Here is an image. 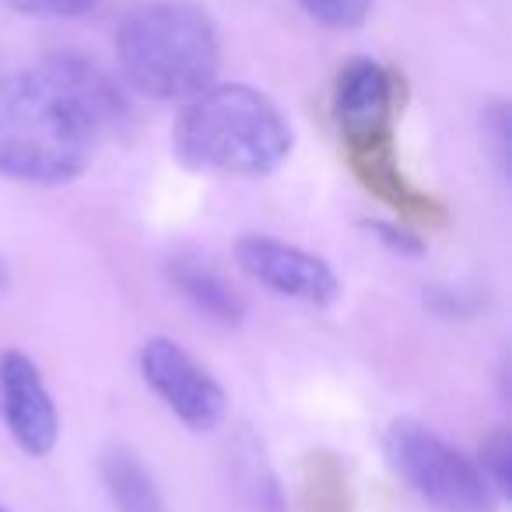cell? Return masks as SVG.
<instances>
[{
  "mask_svg": "<svg viewBox=\"0 0 512 512\" xmlns=\"http://www.w3.org/2000/svg\"><path fill=\"white\" fill-rule=\"evenodd\" d=\"M130 106L113 78L81 53L0 74V176L60 186L92 165L102 137L127 127Z\"/></svg>",
  "mask_w": 512,
  "mask_h": 512,
  "instance_id": "cell-1",
  "label": "cell"
},
{
  "mask_svg": "<svg viewBox=\"0 0 512 512\" xmlns=\"http://www.w3.org/2000/svg\"><path fill=\"white\" fill-rule=\"evenodd\" d=\"M292 144V123L281 106L249 85H207L186 99L172 127L179 162L214 176H271L288 162Z\"/></svg>",
  "mask_w": 512,
  "mask_h": 512,
  "instance_id": "cell-2",
  "label": "cell"
},
{
  "mask_svg": "<svg viewBox=\"0 0 512 512\" xmlns=\"http://www.w3.org/2000/svg\"><path fill=\"white\" fill-rule=\"evenodd\" d=\"M116 60L127 85L141 95L186 102L218 78V29L190 0H148L123 15L116 29Z\"/></svg>",
  "mask_w": 512,
  "mask_h": 512,
  "instance_id": "cell-3",
  "label": "cell"
},
{
  "mask_svg": "<svg viewBox=\"0 0 512 512\" xmlns=\"http://www.w3.org/2000/svg\"><path fill=\"white\" fill-rule=\"evenodd\" d=\"M383 446L390 467L439 512H495L498 498L477 463L428 425L411 418L393 421Z\"/></svg>",
  "mask_w": 512,
  "mask_h": 512,
  "instance_id": "cell-4",
  "label": "cell"
},
{
  "mask_svg": "<svg viewBox=\"0 0 512 512\" xmlns=\"http://www.w3.org/2000/svg\"><path fill=\"white\" fill-rule=\"evenodd\" d=\"M141 376L158 400L193 432H214L228 414L221 383L172 337H151L141 348Z\"/></svg>",
  "mask_w": 512,
  "mask_h": 512,
  "instance_id": "cell-5",
  "label": "cell"
},
{
  "mask_svg": "<svg viewBox=\"0 0 512 512\" xmlns=\"http://www.w3.org/2000/svg\"><path fill=\"white\" fill-rule=\"evenodd\" d=\"M235 264L256 281L285 299L306 302V306H330L341 295L334 267L323 256L309 253L274 235H242L235 242Z\"/></svg>",
  "mask_w": 512,
  "mask_h": 512,
  "instance_id": "cell-6",
  "label": "cell"
},
{
  "mask_svg": "<svg viewBox=\"0 0 512 512\" xmlns=\"http://www.w3.org/2000/svg\"><path fill=\"white\" fill-rule=\"evenodd\" d=\"M0 421L29 456H50L60 439V414L39 365L25 351H0Z\"/></svg>",
  "mask_w": 512,
  "mask_h": 512,
  "instance_id": "cell-7",
  "label": "cell"
},
{
  "mask_svg": "<svg viewBox=\"0 0 512 512\" xmlns=\"http://www.w3.org/2000/svg\"><path fill=\"white\" fill-rule=\"evenodd\" d=\"M341 144H344V155H348L351 172H355V179L362 183V190H369L376 200L393 207V211L411 221V225H428V228L446 225V207H442V200L418 190V186L407 179V172L400 169L393 130L362 134V137H341Z\"/></svg>",
  "mask_w": 512,
  "mask_h": 512,
  "instance_id": "cell-8",
  "label": "cell"
},
{
  "mask_svg": "<svg viewBox=\"0 0 512 512\" xmlns=\"http://www.w3.org/2000/svg\"><path fill=\"white\" fill-rule=\"evenodd\" d=\"M400 102H404V78L379 60L358 57L337 71L330 113L341 137L383 134L397 123Z\"/></svg>",
  "mask_w": 512,
  "mask_h": 512,
  "instance_id": "cell-9",
  "label": "cell"
},
{
  "mask_svg": "<svg viewBox=\"0 0 512 512\" xmlns=\"http://www.w3.org/2000/svg\"><path fill=\"white\" fill-rule=\"evenodd\" d=\"M165 274H169V285L207 320L221 327H239L246 320V299L228 285L225 274H218L200 256H172Z\"/></svg>",
  "mask_w": 512,
  "mask_h": 512,
  "instance_id": "cell-10",
  "label": "cell"
},
{
  "mask_svg": "<svg viewBox=\"0 0 512 512\" xmlns=\"http://www.w3.org/2000/svg\"><path fill=\"white\" fill-rule=\"evenodd\" d=\"M102 484L116 512H165V498L144 460L130 446H109L99 463Z\"/></svg>",
  "mask_w": 512,
  "mask_h": 512,
  "instance_id": "cell-11",
  "label": "cell"
},
{
  "mask_svg": "<svg viewBox=\"0 0 512 512\" xmlns=\"http://www.w3.org/2000/svg\"><path fill=\"white\" fill-rule=\"evenodd\" d=\"M302 509L306 512H351V488L334 453H309L302 463Z\"/></svg>",
  "mask_w": 512,
  "mask_h": 512,
  "instance_id": "cell-12",
  "label": "cell"
},
{
  "mask_svg": "<svg viewBox=\"0 0 512 512\" xmlns=\"http://www.w3.org/2000/svg\"><path fill=\"white\" fill-rule=\"evenodd\" d=\"M306 18H313L323 29H362L372 15V4L376 0H295Z\"/></svg>",
  "mask_w": 512,
  "mask_h": 512,
  "instance_id": "cell-13",
  "label": "cell"
},
{
  "mask_svg": "<svg viewBox=\"0 0 512 512\" xmlns=\"http://www.w3.org/2000/svg\"><path fill=\"white\" fill-rule=\"evenodd\" d=\"M477 470L484 474L488 488L495 491V498H509L512 495V442H509V435L495 432L488 442H484Z\"/></svg>",
  "mask_w": 512,
  "mask_h": 512,
  "instance_id": "cell-14",
  "label": "cell"
},
{
  "mask_svg": "<svg viewBox=\"0 0 512 512\" xmlns=\"http://www.w3.org/2000/svg\"><path fill=\"white\" fill-rule=\"evenodd\" d=\"M484 137L491 144V158H495L498 172L509 176V162H512V116L505 102H491L484 109Z\"/></svg>",
  "mask_w": 512,
  "mask_h": 512,
  "instance_id": "cell-15",
  "label": "cell"
},
{
  "mask_svg": "<svg viewBox=\"0 0 512 512\" xmlns=\"http://www.w3.org/2000/svg\"><path fill=\"white\" fill-rule=\"evenodd\" d=\"M29 18H85L102 8V0H0Z\"/></svg>",
  "mask_w": 512,
  "mask_h": 512,
  "instance_id": "cell-16",
  "label": "cell"
},
{
  "mask_svg": "<svg viewBox=\"0 0 512 512\" xmlns=\"http://www.w3.org/2000/svg\"><path fill=\"white\" fill-rule=\"evenodd\" d=\"M365 228H369V232H376V239H383L386 246L400 249V253H418V249H421V242L414 239L411 232L397 228V225H386V221H369Z\"/></svg>",
  "mask_w": 512,
  "mask_h": 512,
  "instance_id": "cell-17",
  "label": "cell"
},
{
  "mask_svg": "<svg viewBox=\"0 0 512 512\" xmlns=\"http://www.w3.org/2000/svg\"><path fill=\"white\" fill-rule=\"evenodd\" d=\"M0 512H11V509H4V505H0Z\"/></svg>",
  "mask_w": 512,
  "mask_h": 512,
  "instance_id": "cell-18",
  "label": "cell"
}]
</instances>
